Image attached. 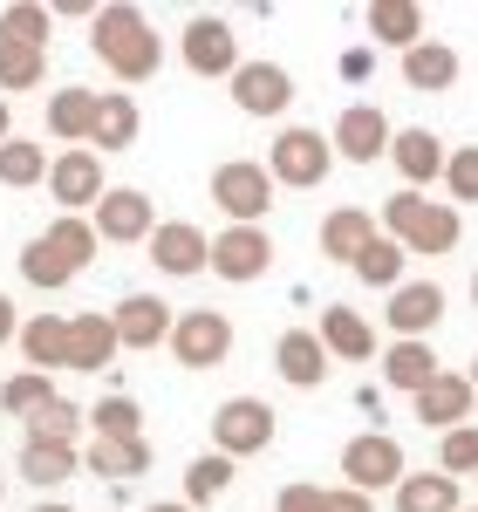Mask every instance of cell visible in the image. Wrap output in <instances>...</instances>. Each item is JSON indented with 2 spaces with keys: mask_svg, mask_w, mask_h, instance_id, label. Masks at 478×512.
Masks as SVG:
<instances>
[{
  "mask_svg": "<svg viewBox=\"0 0 478 512\" xmlns=\"http://www.w3.org/2000/svg\"><path fill=\"white\" fill-rule=\"evenodd\" d=\"M89 48H96V62L110 69L117 82H151L164 62V41L151 35V21H144V7H96V21H89Z\"/></svg>",
  "mask_w": 478,
  "mask_h": 512,
  "instance_id": "6da1fadb",
  "label": "cell"
},
{
  "mask_svg": "<svg viewBox=\"0 0 478 512\" xmlns=\"http://www.w3.org/2000/svg\"><path fill=\"white\" fill-rule=\"evenodd\" d=\"M383 233L397 239L403 253H424V260H438V253H458V239H465V219H458V205H451V198L397 192V198H383Z\"/></svg>",
  "mask_w": 478,
  "mask_h": 512,
  "instance_id": "7a4b0ae2",
  "label": "cell"
},
{
  "mask_svg": "<svg viewBox=\"0 0 478 512\" xmlns=\"http://www.w3.org/2000/svg\"><path fill=\"white\" fill-rule=\"evenodd\" d=\"M328 164H335V144L321 130H308V123H287L274 137V151H267V178L287 185V192H315L328 178Z\"/></svg>",
  "mask_w": 478,
  "mask_h": 512,
  "instance_id": "3957f363",
  "label": "cell"
},
{
  "mask_svg": "<svg viewBox=\"0 0 478 512\" xmlns=\"http://www.w3.org/2000/svg\"><path fill=\"white\" fill-rule=\"evenodd\" d=\"M274 403H260V396H226L219 410H212V451L219 458H260L267 444H274Z\"/></svg>",
  "mask_w": 478,
  "mask_h": 512,
  "instance_id": "277c9868",
  "label": "cell"
},
{
  "mask_svg": "<svg viewBox=\"0 0 478 512\" xmlns=\"http://www.w3.org/2000/svg\"><path fill=\"white\" fill-rule=\"evenodd\" d=\"M212 205H219L233 226H260V219L274 212V178H267V164L226 158L212 171Z\"/></svg>",
  "mask_w": 478,
  "mask_h": 512,
  "instance_id": "5b68a950",
  "label": "cell"
},
{
  "mask_svg": "<svg viewBox=\"0 0 478 512\" xmlns=\"http://www.w3.org/2000/svg\"><path fill=\"white\" fill-rule=\"evenodd\" d=\"M342 478H349V492H397L403 478H410V465H403V444L383 431H362L342 444Z\"/></svg>",
  "mask_w": 478,
  "mask_h": 512,
  "instance_id": "8992f818",
  "label": "cell"
},
{
  "mask_svg": "<svg viewBox=\"0 0 478 512\" xmlns=\"http://www.w3.org/2000/svg\"><path fill=\"white\" fill-rule=\"evenodd\" d=\"M171 362L178 369H219L226 355H233V321L219 315V308H185V315L171 321Z\"/></svg>",
  "mask_w": 478,
  "mask_h": 512,
  "instance_id": "52a82bcc",
  "label": "cell"
},
{
  "mask_svg": "<svg viewBox=\"0 0 478 512\" xmlns=\"http://www.w3.org/2000/svg\"><path fill=\"white\" fill-rule=\"evenodd\" d=\"M178 55H185V69L205 82H233L239 76V35H233V21L226 14H192L185 21V35H178Z\"/></svg>",
  "mask_w": 478,
  "mask_h": 512,
  "instance_id": "ba28073f",
  "label": "cell"
},
{
  "mask_svg": "<svg viewBox=\"0 0 478 512\" xmlns=\"http://www.w3.org/2000/svg\"><path fill=\"white\" fill-rule=\"evenodd\" d=\"M89 226H96L103 246H144V239L158 233V205H151V192H137V185H110L103 205L89 212Z\"/></svg>",
  "mask_w": 478,
  "mask_h": 512,
  "instance_id": "9c48e42d",
  "label": "cell"
},
{
  "mask_svg": "<svg viewBox=\"0 0 478 512\" xmlns=\"http://www.w3.org/2000/svg\"><path fill=\"white\" fill-rule=\"evenodd\" d=\"M151 246V267L164 280H192V274H212V233H199L192 219H158V233L144 239Z\"/></svg>",
  "mask_w": 478,
  "mask_h": 512,
  "instance_id": "30bf717a",
  "label": "cell"
},
{
  "mask_svg": "<svg viewBox=\"0 0 478 512\" xmlns=\"http://www.w3.org/2000/svg\"><path fill=\"white\" fill-rule=\"evenodd\" d=\"M48 192H55V205L62 212H96L103 205V192H110V178H103V158L96 151H55V164H48Z\"/></svg>",
  "mask_w": 478,
  "mask_h": 512,
  "instance_id": "8fae6325",
  "label": "cell"
},
{
  "mask_svg": "<svg viewBox=\"0 0 478 512\" xmlns=\"http://www.w3.org/2000/svg\"><path fill=\"white\" fill-rule=\"evenodd\" d=\"M274 267V239H267V226H226V233L212 239V274L233 280V287H246V280H260Z\"/></svg>",
  "mask_w": 478,
  "mask_h": 512,
  "instance_id": "7c38bea8",
  "label": "cell"
},
{
  "mask_svg": "<svg viewBox=\"0 0 478 512\" xmlns=\"http://www.w3.org/2000/svg\"><path fill=\"white\" fill-rule=\"evenodd\" d=\"M335 158H349V164H376L390 144H397V130H390V117L376 110V103H349L342 117H335Z\"/></svg>",
  "mask_w": 478,
  "mask_h": 512,
  "instance_id": "4fadbf2b",
  "label": "cell"
},
{
  "mask_svg": "<svg viewBox=\"0 0 478 512\" xmlns=\"http://www.w3.org/2000/svg\"><path fill=\"white\" fill-rule=\"evenodd\" d=\"M233 103H239V117H280V110L294 103V76H287L280 62H239Z\"/></svg>",
  "mask_w": 478,
  "mask_h": 512,
  "instance_id": "5bb4252c",
  "label": "cell"
},
{
  "mask_svg": "<svg viewBox=\"0 0 478 512\" xmlns=\"http://www.w3.org/2000/svg\"><path fill=\"white\" fill-rule=\"evenodd\" d=\"M383 321L397 328V342H424L444 321V287L438 280H403L397 294H390V308H383Z\"/></svg>",
  "mask_w": 478,
  "mask_h": 512,
  "instance_id": "9a60e30c",
  "label": "cell"
},
{
  "mask_svg": "<svg viewBox=\"0 0 478 512\" xmlns=\"http://www.w3.org/2000/svg\"><path fill=\"white\" fill-rule=\"evenodd\" d=\"M110 321H117V349H164L178 315L164 308L158 294H123L117 308H110Z\"/></svg>",
  "mask_w": 478,
  "mask_h": 512,
  "instance_id": "2e32d148",
  "label": "cell"
},
{
  "mask_svg": "<svg viewBox=\"0 0 478 512\" xmlns=\"http://www.w3.org/2000/svg\"><path fill=\"white\" fill-rule=\"evenodd\" d=\"M410 410H417V424H431V431H458V424H472L478 403H472V376H458V369H444L438 383L424 396H410Z\"/></svg>",
  "mask_w": 478,
  "mask_h": 512,
  "instance_id": "e0dca14e",
  "label": "cell"
},
{
  "mask_svg": "<svg viewBox=\"0 0 478 512\" xmlns=\"http://www.w3.org/2000/svg\"><path fill=\"white\" fill-rule=\"evenodd\" d=\"M390 158H397V178H403V192H424V185H438L444 178V151L438 144V130H424V123H410V130H397V144H390Z\"/></svg>",
  "mask_w": 478,
  "mask_h": 512,
  "instance_id": "ac0fdd59",
  "label": "cell"
},
{
  "mask_svg": "<svg viewBox=\"0 0 478 512\" xmlns=\"http://www.w3.org/2000/svg\"><path fill=\"white\" fill-rule=\"evenodd\" d=\"M274 369H280L287 390H321V383H328V349H321V335L315 328H287L274 342Z\"/></svg>",
  "mask_w": 478,
  "mask_h": 512,
  "instance_id": "d6986e66",
  "label": "cell"
},
{
  "mask_svg": "<svg viewBox=\"0 0 478 512\" xmlns=\"http://www.w3.org/2000/svg\"><path fill=\"white\" fill-rule=\"evenodd\" d=\"M321 349H328V362H369L376 355V328L356 315V308H342V301H328L321 308Z\"/></svg>",
  "mask_w": 478,
  "mask_h": 512,
  "instance_id": "ffe728a7",
  "label": "cell"
},
{
  "mask_svg": "<svg viewBox=\"0 0 478 512\" xmlns=\"http://www.w3.org/2000/svg\"><path fill=\"white\" fill-rule=\"evenodd\" d=\"M21 355H28V369H35V376L69 369V315H55V308L28 315V321H21Z\"/></svg>",
  "mask_w": 478,
  "mask_h": 512,
  "instance_id": "44dd1931",
  "label": "cell"
},
{
  "mask_svg": "<svg viewBox=\"0 0 478 512\" xmlns=\"http://www.w3.org/2000/svg\"><path fill=\"white\" fill-rule=\"evenodd\" d=\"M137 130H144V110H137V96H130V89L96 96V130H89V151H96V158H103V151H130V144H137Z\"/></svg>",
  "mask_w": 478,
  "mask_h": 512,
  "instance_id": "7402d4cb",
  "label": "cell"
},
{
  "mask_svg": "<svg viewBox=\"0 0 478 512\" xmlns=\"http://www.w3.org/2000/svg\"><path fill=\"white\" fill-rule=\"evenodd\" d=\"M383 233V219L376 212H362V205H335L328 219H321V253L328 260H342V267H356L362 260V246Z\"/></svg>",
  "mask_w": 478,
  "mask_h": 512,
  "instance_id": "603a6c76",
  "label": "cell"
},
{
  "mask_svg": "<svg viewBox=\"0 0 478 512\" xmlns=\"http://www.w3.org/2000/svg\"><path fill=\"white\" fill-rule=\"evenodd\" d=\"M369 41L376 48H397V55H410L417 41H424V7L417 0H369Z\"/></svg>",
  "mask_w": 478,
  "mask_h": 512,
  "instance_id": "cb8c5ba5",
  "label": "cell"
},
{
  "mask_svg": "<svg viewBox=\"0 0 478 512\" xmlns=\"http://www.w3.org/2000/svg\"><path fill=\"white\" fill-rule=\"evenodd\" d=\"M96 96H103V89H55V96H48V137H55V144H69V151H89Z\"/></svg>",
  "mask_w": 478,
  "mask_h": 512,
  "instance_id": "d4e9b609",
  "label": "cell"
},
{
  "mask_svg": "<svg viewBox=\"0 0 478 512\" xmlns=\"http://www.w3.org/2000/svg\"><path fill=\"white\" fill-rule=\"evenodd\" d=\"M438 376L444 369H438V349H431V342H390V349H383V383H390V390L424 396Z\"/></svg>",
  "mask_w": 478,
  "mask_h": 512,
  "instance_id": "484cf974",
  "label": "cell"
},
{
  "mask_svg": "<svg viewBox=\"0 0 478 512\" xmlns=\"http://www.w3.org/2000/svg\"><path fill=\"white\" fill-rule=\"evenodd\" d=\"M82 472L96 478H144L151 472V437H96L82 451Z\"/></svg>",
  "mask_w": 478,
  "mask_h": 512,
  "instance_id": "4316f807",
  "label": "cell"
},
{
  "mask_svg": "<svg viewBox=\"0 0 478 512\" xmlns=\"http://www.w3.org/2000/svg\"><path fill=\"white\" fill-rule=\"evenodd\" d=\"M110 355H117V321L110 315H69V369L96 376V369H110Z\"/></svg>",
  "mask_w": 478,
  "mask_h": 512,
  "instance_id": "83f0119b",
  "label": "cell"
},
{
  "mask_svg": "<svg viewBox=\"0 0 478 512\" xmlns=\"http://www.w3.org/2000/svg\"><path fill=\"white\" fill-rule=\"evenodd\" d=\"M403 82H410V89H424V96H444V89L458 82V48L424 35L410 55H403Z\"/></svg>",
  "mask_w": 478,
  "mask_h": 512,
  "instance_id": "f1b7e54d",
  "label": "cell"
},
{
  "mask_svg": "<svg viewBox=\"0 0 478 512\" xmlns=\"http://www.w3.org/2000/svg\"><path fill=\"white\" fill-rule=\"evenodd\" d=\"M14 472L28 478V485H41V492H55L62 478L82 472V451L76 444H21V465Z\"/></svg>",
  "mask_w": 478,
  "mask_h": 512,
  "instance_id": "f546056e",
  "label": "cell"
},
{
  "mask_svg": "<svg viewBox=\"0 0 478 512\" xmlns=\"http://www.w3.org/2000/svg\"><path fill=\"white\" fill-rule=\"evenodd\" d=\"M233 478H239V465H233V458H219V451L192 458V465H185V506H192V512L219 506V499L233 492Z\"/></svg>",
  "mask_w": 478,
  "mask_h": 512,
  "instance_id": "4dcf8cb0",
  "label": "cell"
},
{
  "mask_svg": "<svg viewBox=\"0 0 478 512\" xmlns=\"http://www.w3.org/2000/svg\"><path fill=\"white\" fill-rule=\"evenodd\" d=\"M48 35H55V7H41V0L0 7V41L7 48H48Z\"/></svg>",
  "mask_w": 478,
  "mask_h": 512,
  "instance_id": "1f68e13d",
  "label": "cell"
},
{
  "mask_svg": "<svg viewBox=\"0 0 478 512\" xmlns=\"http://www.w3.org/2000/svg\"><path fill=\"white\" fill-rule=\"evenodd\" d=\"M403 260H410V253H403L397 239H390V233H376L369 246H362V260L349 267V274H356L362 287H383V294H397V287H403Z\"/></svg>",
  "mask_w": 478,
  "mask_h": 512,
  "instance_id": "d6a6232c",
  "label": "cell"
},
{
  "mask_svg": "<svg viewBox=\"0 0 478 512\" xmlns=\"http://www.w3.org/2000/svg\"><path fill=\"white\" fill-rule=\"evenodd\" d=\"M48 151L41 144H28V137H7L0 144V185H14V192H35V185H48Z\"/></svg>",
  "mask_w": 478,
  "mask_h": 512,
  "instance_id": "836d02e7",
  "label": "cell"
},
{
  "mask_svg": "<svg viewBox=\"0 0 478 512\" xmlns=\"http://www.w3.org/2000/svg\"><path fill=\"white\" fill-rule=\"evenodd\" d=\"M397 512H458V478L444 472H410L397 485Z\"/></svg>",
  "mask_w": 478,
  "mask_h": 512,
  "instance_id": "e575fe53",
  "label": "cell"
},
{
  "mask_svg": "<svg viewBox=\"0 0 478 512\" xmlns=\"http://www.w3.org/2000/svg\"><path fill=\"white\" fill-rule=\"evenodd\" d=\"M55 396H62V390H55V376H35V369H21V376H7V383H0V410L28 424V417H41Z\"/></svg>",
  "mask_w": 478,
  "mask_h": 512,
  "instance_id": "d590c367",
  "label": "cell"
},
{
  "mask_svg": "<svg viewBox=\"0 0 478 512\" xmlns=\"http://www.w3.org/2000/svg\"><path fill=\"white\" fill-rule=\"evenodd\" d=\"M41 239H48V246L69 260V274H82V267L96 260V246H103V239H96V226H89V219H76V212H62V219H55Z\"/></svg>",
  "mask_w": 478,
  "mask_h": 512,
  "instance_id": "8d00e7d4",
  "label": "cell"
},
{
  "mask_svg": "<svg viewBox=\"0 0 478 512\" xmlns=\"http://www.w3.org/2000/svg\"><path fill=\"white\" fill-rule=\"evenodd\" d=\"M21 280H28V287H41V294H62L76 274H69V260H62V253L35 233L28 246H21Z\"/></svg>",
  "mask_w": 478,
  "mask_h": 512,
  "instance_id": "74e56055",
  "label": "cell"
},
{
  "mask_svg": "<svg viewBox=\"0 0 478 512\" xmlns=\"http://www.w3.org/2000/svg\"><path fill=\"white\" fill-rule=\"evenodd\" d=\"M41 82H48V48H7L0 41V96L41 89Z\"/></svg>",
  "mask_w": 478,
  "mask_h": 512,
  "instance_id": "f35d334b",
  "label": "cell"
},
{
  "mask_svg": "<svg viewBox=\"0 0 478 512\" xmlns=\"http://www.w3.org/2000/svg\"><path fill=\"white\" fill-rule=\"evenodd\" d=\"M82 424H89V417H82L76 403H69V396H55L41 417H28V444H76Z\"/></svg>",
  "mask_w": 478,
  "mask_h": 512,
  "instance_id": "ab89813d",
  "label": "cell"
},
{
  "mask_svg": "<svg viewBox=\"0 0 478 512\" xmlns=\"http://www.w3.org/2000/svg\"><path fill=\"white\" fill-rule=\"evenodd\" d=\"M89 424H96V437H144V410H137V396H103L89 410Z\"/></svg>",
  "mask_w": 478,
  "mask_h": 512,
  "instance_id": "60d3db41",
  "label": "cell"
},
{
  "mask_svg": "<svg viewBox=\"0 0 478 512\" xmlns=\"http://www.w3.org/2000/svg\"><path fill=\"white\" fill-rule=\"evenodd\" d=\"M438 472L444 478H478V424H458V431L438 437Z\"/></svg>",
  "mask_w": 478,
  "mask_h": 512,
  "instance_id": "b9f144b4",
  "label": "cell"
},
{
  "mask_svg": "<svg viewBox=\"0 0 478 512\" xmlns=\"http://www.w3.org/2000/svg\"><path fill=\"white\" fill-rule=\"evenodd\" d=\"M444 192H451V205H478V144H458L444 158Z\"/></svg>",
  "mask_w": 478,
  "mask_h": 512,
  "instance_id": "7bdbcfd3",
  "label": "cell"
},
{
  "mask_svg": "<svg viewBox=\"0 0 478 512\" xmlns=\"http://www.w3.org/2000/svg\"><path fill=\"white\" fill-rule=\"evenodd\" d=\"M274 512H328V485H280Z\"/></svg>",
  "mask_w": 478,
  "mask_h": 512,
  "instance_id": "ee69618b",
  "label": "cell"
},
{
  "mask_svg": "<svg viewBox=\"0 0 478 512\" xmlns=\"http://www.w3.org/2000/svg\"><path fill=\"white\" fill-rule=\"evenodd\" d=\"M328 512H376V499H369V492H349V485H335V492H328Z\"/></svg>",
  "mask_w": 478,
  "mask_h": 512,
  "instance_id": "f6af8a7d",
  "label": "cell"
},
{
  "mask_svg": "<svg viewBox=\"0 0 478 512\" xmlns=\"http://www.w3.org/2000/svg\"><path fill=\"white\" fill-rule=\"evenodd\" d=\"M7 342H21V308L0 294V349H7Z\"/></svg>",
  "mask_w": 478,
  "mask_h": 512,
  "instance_id": "bcb514c9",
  "label": "cell"
},
{
  "mask_svg": "<svg viewBox=\"0 0 478 512\" xmlns=\"http://www.w3.org/2000/svg\"><path fill=\"white\" fill-rule=\"evenodd\" d=\"M342 76H349V82L369 76V48H349V55H342Z\"/></svg>",
  "mask_w": 478,
  "mask_h": 512,
  "instance_id": "7dc6e473",
  "label": "cell"
},
{
  "mask_svg": "<svg viewBox=\"0 0 478 512\" xmlns=\"http://www.w3.org/2000/svg\"><path fill=\"white\" fill-rule=\"evenodd\" d=\"M14 137V110H7V96H0V144Z\"/></svg>",
  "mask_w": 478,
  "mask_h": 512,
  "instance_id": "c3c4849f",
  "label": "cell"
},
{
  "mask_svg": "<svg viewBox=\"0 0 478 512\" xmlns=\"http://www.w3.org/2000/svg\"><path fill=\"white\" fill-rule=\"evenodd\" d=\"M144 512H192L185 499H158V506H144Z\"/></svg>",
  "mask_w": 478,
  "mask_h": 512,
  "instance_id": "681fc988",
  "label": "cell"
},
{
  "mask_svg": "<svg viewBox=\"0 0 478 512\" xmlns=\"http://www.w3.org/2000/svg\"><path fill=\"white\" fill-rule=\"evenodd\" d=\"M35 512H76V506H62V499H41V506Z\"/></svg>",
  "mask_w": 478,
  "mask_h": 512,
  "instance_id": "f907efd6",
  "label": "cell"
},
{
  "mask_svg": "<svg viewBox=\"0 0 478 512\" xmlns=\"http://www.w3.org/2000/svg\"><path fill=\"white\" fill-rule=\"evenodd\" d=\"M472 403H478V362H472Z\"/></svg>",
  "mask_w": 478,
  "mask_h": 512,
  "instance_id": "816d5d0a",
  "label": "cell"
},
{
  "mask_svg": "<svg viewBox=\"0 0 478 512\" xmlns=\"http://www.w3.org/2000/svg\"><path fill=\"white\" fill-rule=\"evenodd\" d=\"M472 308H478V274H472Z\"/></svg>",
  "mask_w": 478,
  "mask_h": 512,
  "instance_id": "f5cc1de1",
  "label": "cell"
},
{
  "mask_svg": "<svg viewBox=\"0 0 478 512\" xmlns=\"http://www.w3.org/2000/svg\"><path fill=\"white\" fill-rule=\"evenodd\" d=\"M458 512H478V506H458Z\"/></svg>",
  "mask_w": 478,
  "mask_h": 512,
  "instance_id": "db71d44e",
  "label": "cell"
}]
</instances>
